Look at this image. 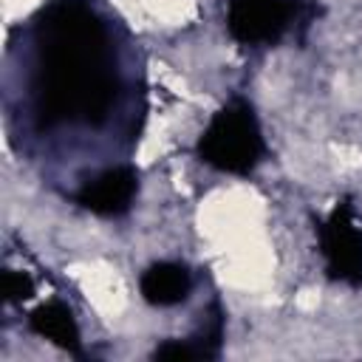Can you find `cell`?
Masks as SVG:
<instances>
[{
	"label": "cell",
	"mask_w": 362,
	"mask_h": 362,
	"mask_svg": "<svg viewBox=\"0 0 362 362\" xmlns=\"http://www.w3.org/2000/svg\"><path fill=\"white\" fill-rule=\"evenodd\" d=\"M28 116L45 133L65 124L102 127L124 93L110 23L88 0H51L28 20Z\"/></svg>",
	"instance_id": "cell-1"
},
{
	"label": "cell",
	"mask_w": 362,
	"mask_h": 362,
	"mask_svg": "<svg viewBox=\"0 0 362 362\" xmlns=\"http://www.w3.org/2000/svg\"><path fill=\"white\" fill-rule=\"evenodd\" d=\"M266 156L263 130L252 102L229 99L204 127L198 139V158L229 175H249Z\"/></svg>",
	"instance_id": "cell-2"
},
{
	"label": "cell",
	"mask_w": 362,
	"mask_h": 362,
	"mask_svg": "<svg viewBox=\"0 0 362 362\" xmlns=\"http://www.w3.org/2000/svg\"><path fill=\"white\" fill-rule=\"evenodd\" d=\"M294 0H229L226 3V28L232 40L243 45H272L294 23Z\"/></svg>",
	"instance_id": "cell-3"
},
{
	"label": "cell",
	"mask_w": 362,
	"mask_h": 362,
	"mask_svg": "<svg viewBox=\"0 0 362 362\" xmlns=\"http://www.w3.org/2000/svg\"><path fill=\"white\" fill-rule=\"evenodd\" d=\"M136 192H139V173L130 164H116L102 170L90 181H82V187L74 192V201L93 215L116 218L133 206Z\"/></svg>",
	"instance_id": "cell-4"
},
{
	"label": "cell",
	"mask_w": 362,
	"mask_h": 362,
	"mask_svg": "<svg viewBox=\"0 0 362 362\" xmlns=\"http://www.w3.org/2000/svg\"><path fill=\"white\" fill-rule=\"evenodd\" d=\"M322 252L328 257V269L334 277L348 283H362V232L356 229L348 212L337 209L325 223Z\"/></svg>",
	"instance_id": "cell-5"
},
{
	"label": "cell",
	"mask_w": 362,
	"mask_h": 362,
	"mask_svg": "<svg viewBox=\"0 0 362 362\" xmlns=\"http://www.w3.org/2000/svg\"><path fill=\"white\" fill-rule=\"evenodd\" d=\"M192 272L189 266L178 263V260H158L153 266H147L139 277V291L141 297L156 305V308H173L178 303H184L192 294Z\"/></svg>",
	"instance_id": "cell-6"
},
{
	"label": "cell",
	"mask_w": 362,
	"mask_h": 362,
	"mask_svg": "<svg viewBox=\"0 0 362 362\" xmlns=\"http://www.w3.org/2000/svg\"><path fill=\"white\" fill-rule=\"evenodd\" d=\"M28 328L48 342L71 354H79V325H76L74 311L62 300H48L40 308H34L28 314Z\"/></svg>",
	"instance_id": "cell-7"
}]
</instances>
